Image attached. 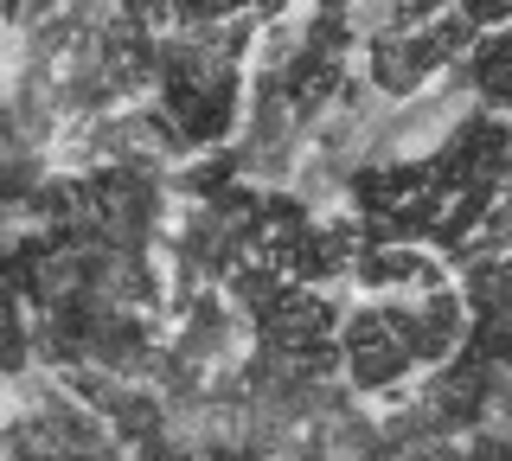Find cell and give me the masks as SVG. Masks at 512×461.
<instances>
[{
	"instance_id": "obj_2",
	"label": "cell",
	"mask_w": 512,
	"mask_h": 461,
	"mask_svg": "<svg viewBox=\"0 0 512 461\" xmlns=\"http://www.w3.org/2000/svg\"><path fill=\"white\" fill-rule=\"evenodd\" d=\"M346 359H352V378H359V385H391V378L410 372V353H404L397 340L365 346V353H346Z\"/></svg>"
},
{
	"instance_id": "obj_3",
	"label": "cell",
	"mask_w": 512,
	"mask_h": 461,
	"mask_svg": "<svg viewBox=\"0 0 512 461\" xmlns=\"http://www.w3.org/2000/svg\"><path fill=\"white\" fill-rule=\"evenodd\" d=\"M212 461H237V455H212Z\"/></svg>"
},
{
	"instance_id": "obj_1",
	"label": "cell",
	"mask_w": 512,
	"mask_h": 461,
	"mask_svg": "<svg viewBox=\"0 0 512 461\" xmlns=\"http://www.w3.org/2000/svg\"><path fill=\"white\" fill-rule=\"evenodd\" d=\"M359 289H410V295H436L448 289V263L429 257V250H365L359 269H352Z\"/></svg>"
}]
</instances>
